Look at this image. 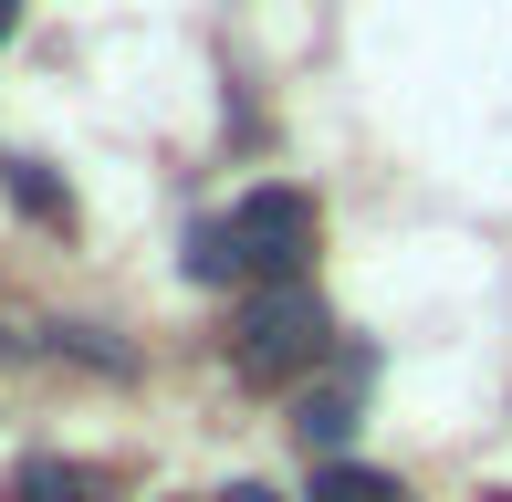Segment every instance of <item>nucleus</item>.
<instances>
[{"label":"nucleus","mask_w":512,"mask_h":502,"mask_svg":"<svg viewBox=\"0 0 512 502\" xmlns=\"http://www.w3.org/2000/svg\"><path fill=\"white\" fill-rule=\"evenodd\" d=\"M314 502H408L387 471H366V461H324L314 471Z\"/></svg>","instance_id":"nucleus-6"},{"label":"nucleus","mask_w":512,"mask_h":502,"mask_svg":"<svg viewBox=\"0 0 512 502\" xmlns=\"http://www.w3.org/2000/svg\"><path fill=\"white\" fill-rule=\"evenodd\" d=\"M481 502H512V492H481Z\"/></svg>","instance_id":"nucleus-10"},{"label":"nucleus","mask_w":512,"mask_h":502,"mask_svg":"<svg viewBox=\"0 0 512 502\" xmlns=\"http://www.w3.org/2000/svg\"><path fill=\"white\" fill-rule=\"evenodd\" d=\"M324 346H335V314H324L314 283H262L241 304V325H230V367L251 387H283L293 367H314Z\"/></svg>","instance_id":"nucleus-1"},{"label":"nucleus","mask_w":512,"mask_h":502,"mask_svg":"<svg viewBox=\"0 0 512 502\" xmlns=\"http://www.w3.org/2000/svg\"><path fill=\"white\" fill-rule=\"evenodd\" d=\"M230 272H251L241 231H230V220H199V231H189V283H230Z\"/></svg>","instance_id":"nucleus-5"},{"label":"nucleus","mask_w":512,"mask_h":502,"mask_svg":"<svg viewBox=\"0 0 512 502\" xmlns=\"http://www.w3.org/2000/svg\"><path fill=\"white\" fill-rule=\"evenodd\" d=\"M230 231H241V262L262 283H304V262H314V199L304 189H251L230 210Z\"/></svg>","instance_id":"nucleus-2"},{"label":"nucleus","mask_w":512,"mask_h":502,"mask_svg":"<svg viewBox=\"0 0 512 502\" xmlns=\"http://www.w3.org/2000/svg\"><path fill=\"white\" fill-rule=\"evenodd\" d=\"M11 199H21L32 220H74V199H63V178L42 168V157H11Z\"/></svg>","instance_id":"nucleus-7"},{"label":"nucleus","mask_w":512,"mask_h":502,"mask_svg":"<svg viewBox=\"0 0 512 502\" xmlns=\"http://www.w3.org/2000/svg\"><path fill=\"white\" fill-rule=\"evenodd\" d=\"M345 429H356V398H345V387H314V398L293 408V440H304V450H324V461L345 450Z\"/></svg>","instance_id":"nucleus-3"},{"label":"nucleus","mask_w":512,"mask_h":502,"mask_svg":"<svg viewBox=\"0 0 512 502\" xmlns=\"http://www.w3.org/2000/svg\"><path fill=\"white\" fill-rule=\"evenodd\" d=\"M11 502H105V482H95L84 461H32V471L11 482Z\"/></svg>","instance_id":"nucleus-4"},{"label":"nucleus","mask_w":512,"mask_h":502,"mask_svg":"<svg viewBox=\"0 0 512 502\" xmlns=\"http://www.w3.org/2000/svg\"><path fill=\"white\" fill-rule=\"evenodd\" d=\"M11 21H21V0H0V42H11Z\"/></svg>","instance_id":"nucleus-9"},{"label":"nucleus","mask_w":512,"mask_h":502,"mask_svg":"<svg viewBox=\"0 0 512 502\" xmlns=\"http://www.w3.org/2000/svg\"><path fill=\"white\" fill-rule=\"evenodd\" d=\"M220 502H283V492H262V482H230V492H220Z\"/></svg>","instance_id":"nucleus-8"}]
</instances>
